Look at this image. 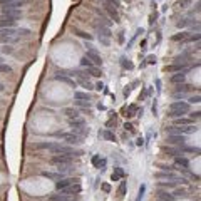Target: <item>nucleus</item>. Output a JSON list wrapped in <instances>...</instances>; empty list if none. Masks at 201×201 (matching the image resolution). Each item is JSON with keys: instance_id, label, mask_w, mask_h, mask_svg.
Listing matches in <instances>:
<instances>
[{"instance_id": "1", "label": "nucleus", "mask_w": 201, "mask_h": 201, "mask_svg": "<svg viewBox=\"0 0 201 201\" xmlns=\"http://www.w3.org/2000/svg\"><path fill=\"white\" fill-rule=\"evenodd\" d=\"M189 112V104L184 102V100H174V102L169 104V117H183L184 114Z\"/></svg>"}, {"instance_id": "2", "label": "nucleus", "mask_w": 201, "mask_h": 201, "mask_svg": "<svg viewBox=\"0 0 201 201\" xmlns=\"http://www.w3.org/2000/svg\"><path fill=\"white\" fill-rule=\"evenodd\" d=\"M72 163V156H67V154H55L52 157V164L55 166H60L62 169H67Z\"/></svg>"}, {"instance_id": "3", "label": "nucleus", "mask_w": 201, "mask_h": 201, "mask_svg": "<svg viewBox=\"0 0 201 201\" xmlns=\"http://www.w3.org/2000/svg\"><path fill=\"white\" fill-rule=\"evenodd\" d=\"M55 136L66 139L70 146H79L82 142V138H79L77 134H74V132H55Z\"/></svg>"}, {"instance_id": "4", "label": "nucleus", "mask_w": 201, "mask_h": 201, "mask_svg": "<svg viewBox=\"0 0 201 201\" xmlns=\"http://www.w3.org/2000/svg\"><path fill=\"white\" fill-rule=\"evenodd\" d=\"M166 141H168V144H171V146H184L186 144V136H183V134H169L166 138Z\"/></svg>"}, {"instance_id": "5", "label": "nucleus", "mask_w": 201, "mask_h": 201, "mask_svg": "<svg viewBox=\"0 0 201 201\" xmlns=\"http://www.w3.org/2000/svg\"><path fill=\"white\" fill-rule=\"evenodd\" d=\"M189 67L186 62H174L171 66H166V72H186Z\"/></svg>"}, {"instance_id": "6", "label": "nucleus", "mask_w": 201, "mask_h": 201, "mask_svg": "<svg viewBox=\"0 0 201 201\" xmlns=\"http://www.w3.org/2000/svg\"><path fill=\"white\" fill-rule=\"evenodd\" d=\"M81 183H74V184H70V186H67V188H62V189H59V193H62V195H66V196H70V195H77V193H81Z\"/></svg>"}, {"instance_id": "7", "label": "nucleus", "mask_w": 201, "mask_h": 201, "mask_svg": "<svg viewBox=\"0 0 201 201\" xmlns=\"http://www.w3.org/2000/svg\"><path fill=\"white\" fill-rule=\"evenodd\" d=\"M85 57H87V59L91 60V62L94 64L96 67L102 66V59H100V55H99L97 52H96L94 49H89V50H87V55H85Z\"/></svg>"}, {"instance_id": "8", "label": "nucleus", "mask_w": 201, "mask_h": 201, "mask_svg": "<svg viewBox=\"0 0 201 201\" xmlns=\"http://www.w3.org/2000/svg\"><path fill=\"white\" fill-rule=\"evenodd\" d=\"M17 22V19H13V17H9V15H0V28H10L13 27Z\"/></svg>"}, {"instance_id": "9", "label": "nucleus", "mask_w": 201, "mask_h": 201, "mask_svg": "<svg viewBox=\"0 0 201 201\" xmlns=\"http://www.w3.org/2000/svg\"><path fill=\"white\" fill-rule=\"evenodd\" d=\"M74 183H79V179L77 178H62V179H59V181H55V188L57 189H62V188H67V186H70V184H74Z\"/></svg>"}, {"instance_id": "10", "label": "nucleus", "mask_w": 201, "mask_h": 201, "mask_svg": "<svg viewBox=\"0 0 201 201\" xmlns=\"http://www.w3.org/2000/svg\"><path fill=\"white\" fill-rule=\"evenodd\" d=\"M106 10H107V13L111 15V19H114V22H119V12H117V9H114L111 3L106 2Z\"/></svg>"}, {"instance_id": "11", "label": "nucleus", "mask_w": 201, "mask_h": 201, "mask_svg": "<svg viewBox=\"0 0 201 201\" xmlns=\"http://www.w3.org/2000/svg\"><path fill=\"white\" fill-rule=\"evenodd\" d=\"M97 34H99V37H104V39H111V28L109 27H106V25H99L97 27Z\"/></svg>"}, {"instance_id": "12", "label": "nucleus", "mask_w": 201, "mask_h": 201, "mask_svg": "<svg viewBox=\"0 0 201 201\" xmlns=\"http://www.w3.org/2000/svg\"><path fill=\"white\" fill-rule=\"evenodd\" d=\"M188 39H189V32H179V34H176L171 37V40H174V42H188Z\"/></svg>"}, {"instance_id": "13", "label": "nucleus", "mask_w": 201, "mask_h": 201, "mask_svg": "<svg viewBox=\"0 0 201 201\" xmlns=\"http://www.w3.org/2000/svg\"><path fill=\"white\" fill-rule=\"evenodd\" d=\"M157 199H163V201H174L176 196L171 195V193H166V191H157Z\"/></svg>"}, {"instance_id": "14", "label": "nucleus", "mask_w": 201, "mask_h": 201, "mask_svg": "<svg viewBox=\"0 0 201 201\" xmlns=\"http://www.w3.org/2000/svg\"><path fill=\"white\" fill-rule=\"evenodd\" d=\"M173 84H183V82L186 81V74L184 72H179V74H174V75H171V79H169Z\"/></svg>"}, {"instance_id": "15", "label": "nucleus", "mask_w": 201, "mask_h": 201, "mask_svg": "<svg viewBox=\"0 0 201 201\" xmlns=\"http://www.w3.org/2000/svg\"><path fill=\"white\" fill-rule=\"evenodd\" d=\"M174 163H176V166H181L179 169H188V168H189V161L186 159V157H179L178 156Z\"/></svg>"}, {"instance_id": "16", "label": "nucleus", "mask_w": 201, "mask_h": 201, "mask_svg": "<svg viewBox=\"0 0 201 201\" xmlns=\"http://www.w3.org/2000/svg\"><path fill=\"white\" fill-rule=\"evenodd\" d=\"M157 178H161V179H181V178H178V176H176L174 173H171V171H164V173H157L156 174Z\"/></svg>"}, {"instance_id": "17", "label": "nucleus", "mask_w": 201, "mask_h": 201, "mask_svg": "<svg viewBox=\"0 0 201 201\" xmlns=\"http://www.w3.org/2000/svg\"><path fill=\"white\" fill-rule=\"evenodd\" d=\"M13 34H17V30L13 27H10V28H0V39H2V37H13Z\"/></svg>"}, {"instance_id": "18", "label": "nucleus", "mask_w": 201, "mask_h": 201, "mask_svg": "<svg viewBox=\"0 0 201 201\" xmlns=\"http://www.w3.org/2000/svg\"><path fill=\"white\" fill-rule=\"evenodd\" d=\"M195 121L193 119H186V117H176L174 119V126H191Z\"/></svg>"}, {"instance_id": "19", "label": "nucleus", "mask_w": 201, "mask_h": 201, "mask_svg": "<svg viewBox=\"0 0 201 201\" xmlns=\"http://www.w3.org/2000/svg\"><path fill=\"white\" fill-rule=\"evenodd\" d=\"M55 81L66 82V84H69V85H70V87H75V82L72 81V79H69L67 75H60V74H57V75H55Z\"/></svg>"}, {"instance_id": "20", "label": "nucleus", "mask_w": 201, "mask_h": 201, "mask_svg": "<svg viewBox=\"0 0 201 201\" xmlns=\"http://www.w3.org/2000/svg\"><path fill=\"white\" fill-rule=\"evenodd\" d=\"M123 176H124V171L121 169V168H116V169H114V173H112V176H111V179H112V181H119Z\"/></svg>"}, {"instance_id": "21", "label": "nucleus", "mask_w": 201, "mask_h": 201, "mask_svg": "<svg viewBox=\"0 0 201 201\" xmlns=\"http://www.w3.org/2000/svg\"><path fill=\"white\" fill-rule=\"evenodd\" d=\"M69 124H70V127H72V129L81 127V126H85L84 119H81V117H77V119H70V121H69Z\"/></svg>"}, {"instance_id": "22", "label": "nucleus", "mask_w": 201, "mask_h": 201, "mask_svg": "<svg viewBox=\"0 0 201 201\" xmlns=\"http://www.w3.org/2000/svg\"><path fill=\"white\" fill-rule=\"evenodd\" d=\"M64 112H66V116L69 117V121L70 119H77V117H79V111L77 109H66Z\"/></svg>"}, {"instance_id": "23", "label": "nucleus", "mask_w": 201, "mask_h": 201, "mask_svg": "<svg viewBox=\"0 0 201 201\" xmlns=\"http://www.w3.org/2000/svg\"><path fill=\"white\" fill-rule=\"evenodd\" d=\"M164 153L171 154V156H178V154H181V148H163Z\"/></svg>"}, {"instance_id": "24", "label": "nucleus", "mask_w": 201, "mask_h": 201, "mask_svg": "<svg viewBox=\"0 0 201 201\" xmlns=\"http://www.w3.org/2000/svg\"><path fill=\"white\" fill-rule=\"evenodd\" d=\"M74 97L77 100H91V96H89L87 92H75Z\"/></svg>"}, {"instance_id": "25", "label": "nucleus", "mask_w": 201, "mask_h": 201, "mask_svg": "<svg viewBox=\"0 0 201 201\" xmlns=\"http://www.w3.org/2000/svg\"><path fill=\"white\" fill-rule=\"evenodd\" d=\"M42 176H45V178L49 179H54V181H59V179H62V174H55V173H47V171H44Z\"/></svg>"}, {"instance_id": "26", "label": "nucleus", "mask_w": 201, "mask_h": 201, "mask_svg": "<svg viewBox=\"0 0 201 201\" xmlns=\"http://www.w3.org/2000/svg\"><path fill=\"white\" fill-rule=\"evenodd\" d=\"M87 72L91 74V75H94V77H99V75H100V69H99V67H96V66H92V67H87Z\"/></svg>"}, {"instance_id": "27", "label": "nucleus", "mask_w": 201, "mask_h": 201, "mask_svg": "<svg viewBox=\"0 0 201 201\" xmlns=\"http://www.w3.org/2000/svg\"><path fill=\"white\" fill-rule=\"evenodd\" d=\"M67 198H69V196H66V195H62V193H59V195L50 196V201H67Z\"/></svg>"}, {"instance_id": "28", "label": "nucleus", "mask_w": 201, "mask_h": 201, "mask_svg": "<svg viewBox=\"0 0 201 201\" xmlns=\"http://www.w3.org/2000/svg\"><path fill=\"white\" fill-rule=\"evenodd\" d=\"M121 66H123L124 69H129V70H131L132 67H134V66H132V62H129V60H127V59H124V57L121 59Z\"/></svg>"}, {"instance_id": "29", "label": "nucleus", "mask_w": 201, "mask_h": 201, "mask_svg": "<svg viewBox=\"0 0 201 201\" xmlns=\"http://www.w3.org/2000/svg\"><path fill=\"white\" fill-rule=\"evenodd\" d=\"M102 136L107 139V141H116V136H114L111 131H104V132H102Z\"/></svg>"}, {"instance_id": "30", "label": "nucleus", "mask_w": 201, "mask_h": 201, "mask_svg": "<svg viewBox=\"0 0 201 201\" xmlns=\"http://www.w3.org/2000/svg\"><path fill=\"white\" fill-rule=\"evenodd\" d=\"M81 66H84V67H92V66H94V64H92L91 60H89L87 57L84 55V57H82V59H81Z\"/></svg>"}, {"instance_id": "31", "label": "nucleus", "mask_w": 201, "mask_h": 201, "mask_svg": "<svg viewBox=\"0 0 201 201\" xmlns=\"http://www.w3.org/2000/svg\"><path fill=\"white\" fill-rule=\"evenodd\" d=\"M0 40H2L3 44H13V42H17V37H2Z\"/></svg>"}, {"instance_id": "32", "label": "nucleus", "mask_w": 201, "mask_h": 201, "mask_svg": "<svg viewBox=\"0 0 201 201\" xmlns=\"http://www.w3.org/2000/svg\"><path fill=\"white\" fill-rule=\"evenodd\" d=\"M77 35H79V37H82V39H87V40H92V35L91 34H85V32H82V30H77Z\"/></svg>"}, {"instance_id": "33", "label": "nucleus", "mask_w": 201, "mask_h": 201, "mask_svg": "<svg viewBox=\"0 0 201 201\" xmlns=\"http://www.w3.org/2000/svg\"><path fill=\"white\" fill-rule=\"evenodd\" d=\"M0 72H12V67L7 64H0Z\"/></svg>"}, {"instance_id": "34", "label": "nucleus", "mask_w": 201, "mask_h": 201, "mask_svg": "<svg viewBox=\"0 0 201 201\" xmlns=\"http://www.w3.org/2000/svg\"><path fill=\"white\" fill-rule=\"evenodd\" d=\"M199 100H201L199 94H196V96H193V97H189V102L188 104H199Z\"/></svg>"}, {"instance_id": "35", "label": "nucleus", "mask_w": 201, "mask_h": 201, "mask_svg": "<svg viewBox=\"0 0 201 201\" xmlns=\"http://www.w3.org/2000/svg\"><path fill=\"white\" fill-rule=\"evenodd\" d=\"M191 24V20H188V19H183L181 22H178V27H186V25H189Z\"/></svg>"}, {"instance_id": "36", "label": "nucleus", "mask_w": 201, "mask_h": 201, "mask_svg": "<svg viewBox=\"0 0 201 201\" xmlns=\"http://www.w3.org/2000/svg\"><path fill=\"white\" fill-rule=\"evenodd\" d=\"M126 193V181H121V186H119V195L123 196Z\"/></svg>"}, {"instance_id": "37", "label": "nucleus", "mask_w": 201, "mask_h": 201, "mask_svg": "<svg viewBox=\"0 0 201 201\" xmlns=\"http://www.w3.org/2000/svg\"><path fill=\"white\" fill-rule=\"evenodd\" d=\"M97 39H99V42L102 45H109L111 44V39H104V37H97Z\"/></svg>"}, {"instance_id": "38", "label": "nucleus", "mask_w": 201, "mask_h": 201, "mask_svg": "<svg viewBox=\"0 0 201 201\" xmlns=\"http://www.w3.org/2000/svg\"><path fill=\"white\" fill-rule=\"evenodd\" d=\"M161 188H173V186H176V183H159Z\"/></svg>"}, {"instance_id": "39", "label": "nucleus", "mask_w": 201, "mask_h": 201, "mask_svg": "<svg viewBox=\"0 0 201 201\" xmlns=\"http://www.w3.org/2000/svg\"><path fill=\"white\" fill-rule=\"evenodd\" d=\"M199 111H196V112H193V114H189V116H191V117H189V119H193V121H198L199 119Z\"/></svg>"}, {"instance_id": "40", "label": "nucleus", "mask_w": 201, "mask_h": 201, "mask_svg": "<svg viewBox=\"0 0 201 201\" xmlns=\"http://www.w3.org/2000/svg\"><path fill=\"white\" fill-rule=\"evenodd\" d=\"M199 5H201V3L196 2V5H195V9L191 10V13H199Z\"/></svg>"}, {"instance_id": "41", "label": "nucleus", "mask_w": 201, "mask_h": 201, "mask_svg": "<svg viewBox=\"0 0 201 201\" xmlns=\"http://www.w3.org/2000/svg\"><path fill=\"white\" fill-rule=\"evenodd\" d=\"M124 127H126V131H129V132H132V131H134V127H132V126L129 124V123H126V124H124Z\"/></svg>"}, {"instance_id": "42", "label": "nucleus", "mask_w": 201, "mask_h": 201, "mask_svg": "<svg viewBox=\"0 0 201 201\" xmlns=\"http://www.w3.org/2000/svg\"><path fill=\"white\" fill-rule=\"evenodd\" d=\"M99 161H100V157H99V156H94V157H92V164H94V166H97Z\"/></svg>"}, {"instance_id": "43", "label": "nucleus", "mask_w": 201, "mask_h": 201, "mask_svg": "<svg viewBox=\"0 0 201 201\" xmlns=\"http://www.w3.org/2000/svg\"><path fill=\"white\" fill-rule=\"evenodd\" d=\"M188 3H191V0H181L178 5H179V7H184V5H188Z\"/></svg>"}, {"instance_id": "44", "label": "nucleus", "mask_w": 201, "mask_h": 201, "mask_svg": "<svg viewBox=\"0 0 201 201\" xmlns=\"http://www.w3.org/2000/svg\"><path fill=\"white\" fill-rule=\"evenodd\" d=\"M148 62H149V64H156V57H154V55L148 57Z\"/></svg>"}, {"instance_id": "45", "label": "nucleus", "mask_w": 201, "mask_h": 201, "mask_svg": "<svg viewBox=\"0 0 201 201\" xmlns=\"http://www.w3.org/2000/svg\"><path fill=\"white\" fill-rule=\"evenodd\" d=\"M13 2V0H0V5H7V3Z\"/></svg>"}, {"instance_id": "46", "label": "nucleus", "mask_w": 201, "mask_h": 201, "mask_svg": "<svg viewBox=\"0 0 201 201\" xmlns=\"http://www.w3.org/2000/svg\"><path fill=\"white\" fill-rule=\"evenodd\" d=\"M2 52H5V54H10V52H12V49H10V47H3V49H2Z\"/></svg>"}, {"instance_id": "47", "label": "nucleus", "mask_w": 201, "mask_h": 201, "mask_svg": "<svg viewBox=\"0 0 201 201\" xmlns=\"http://www.w3.org/2000/svg\"><path fill=\"white\" fill-rule=\"evenodd\" d=\"M136 144H138V146H142V144H144V141H142V138H139V139H138V142H136Z\"/></svg>"}, {"instance_id": "48", "label": "nucleus", "mask_w": 201, "mask_h": 201, "mask_svg": "<svg viewBox=\"0 0 201 201\" xmlns=\"http://www.w3.org/2000/svg\"><path fill=\"white\" fill-rule=\"evenodd\" d=\"M102 87H104V85H102V82H97V84H96V89H99V91H100Z\"/></svg>"}, {"instance_id": "49", "label": "nucleus", "mask_w": 201, "mask_h": 201, "mask_svg": "<svg viewBox=\"0 0 201 201\" xmlns=\"http://www.w3.org/2000/svg\"><path fill=\"white\" fill-rule=\"evenodd\" d=\"M102 189H104V191H109L111 188H109V184H102Z\"/></svg>"}, {"instance_id": "50", "label": "nucleus", "mask_w": 201, "mask_h": 201, "mask_svg": "<svg viewBox=\"0 0 201 201\" xmlns=\"http://www.w3.org/2000/svg\"><path fill=\"white\" fill-rule=\"evenodd\" d=\"M123 34H124V32H121V34H119V42L124 40V35H123Z\"/></svg>"}, {"instance_id": "51", "label": "nucleus", "mask_w": 201, "mask_h": 201, "mask_svg": "<svg viewBox=\"0 0 201 201\" xmlns=\"http://www.w3.org/2000/svg\"><path fill=\"white\" fill-rule=\"evenodd\" d=\"M2 91H3V84L0 82V92H2Z\"/></svg>"}, {"instance_id": "52", "label": "nucleus", "mask_w": 201, "mask_h": 201, "mask_svg": "<svg viewBox=\"0 0 201 201\" xmlns=\"http://www.w3.org/2000/svg\"><path fill=\"white\" fill-rule=\"evenodd\" d=\"M157 201H163V199H157Z\"/></svg>"}, {"instance_id": "53", "label": "nucleus", "mask_w": 201, "mask_h": 201, "mask_svg": "<svg viewBox=\"0 0 201 201\" xmlns=\"http://www.w3.org/2000/svg\"><path fill=\"white\" fill-rule=\"evenodd\" d=\"M153 2H156V0H153Z\"/></svg>"}, {"instance_id": "54", "label": "nucleus", "mask_w": 201, "mask_h": 201, "mask_svg": "<svg viewBox=\"0 0 201 201\" xmlns=\"http://www.w3.org/2000/svg\"><path fill=\"white\" fill-rule=\"evenodd\" d=\"M75 201H77V199H75Z\"/></svg>"}]
</instances>
